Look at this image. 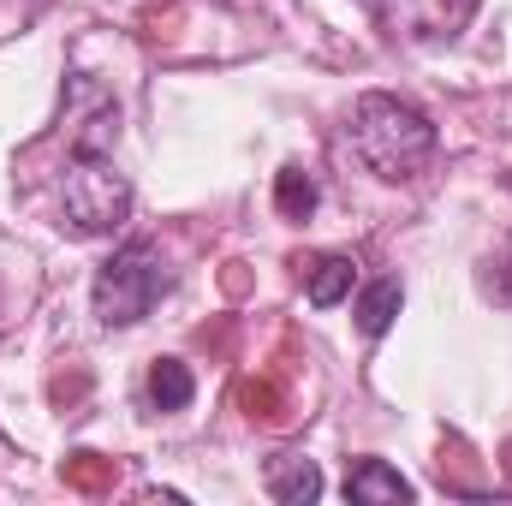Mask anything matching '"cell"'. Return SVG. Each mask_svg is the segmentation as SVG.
<instances>
[{
    "label": "cell",
    "instance_id": "cell-2",
    "mask_svg": "<svg viewBox=\"0 0 512 506\" xmlns=\"http://www.w3.org/2000/svg\"><path fill=\"white\" fill-rule=\"evenodd\" d=\"M167 286H173V274H167L161 251L149 239H131V245H120V251L96 268L90 310H96L102 328H131V322H143L167 298Z\"/></svg>",
    "mask_w": 512,
    "mask_h": 506
},
{
    "label": "cell",
    "instance_id": "cell-10",
    "mask_svg": "<svg viewBox=\"0 0 512 506\" xmlns=\"http://www.w3.org/2000/svg\"><path fill=\"white\" fill-rule=\"evenodd\" d=\"M274 209H280L286 221H310V209H316V179H310L304 167H280V179H274Z\"/></svg>",
    "mask_w": 512,
    "mask_h": 506
},
{
    "label": "cell",
    "instance_id": "cell-11",
    "mask_svg": "<svg viewBox=\"0 0 512 506\" xmlns=\"http://www.w3.org/2000/svg\"><path fill=\"white\" fill-rule=\"evenodd\" d=\"M483 298H495V304H507L512 310V245L489 262V274H483Z\"/></svg>",
    "mask_w": 512,
    "mask_h": 506
},
{
    "label": "cell",
    "instance_id": "cell-4",
    "mask_svg": "<svg viewBox=\"0 0 512 506\" xmlns=\"http://www.w3.org/2000/svg\"><path fill=\"white\" fill-rule=\"evenodd\" d=\"M483 0H382V24L405 42H453Z\"/></svg>",
    "mask_w": 512,
    "mask_h": 506
},
{
    "label": "cell",
    "instance_id": "cell-8",
    "mask_svg": "<svg viewBox=\"0 0 512 506\" xmlns=\"http://www.w3.org/2000/svg\"><path fill=\"white\" fill-rule=\"evenodd\" d=\"M352 280H358V262H352V256H322V262L310 268V286H304V292H310L316 310H334V304L352 292Z\"/></svg>",
    "mask_w": 512,
    "mask_h": 506
},
{
    "label": "cell",
    "instance_id": "cell-7",
    "mask_svg": "<svg viewBox=\"0 0 512 506\" xmlns=\"http://www.w3.org/2000/svg\"><path fill=\"white\" fill-rule=\"evenodd\" d=\"M399 304H405V286L387 274V280H370L364 286V298H358V328L370 334V340H382L387 328H393V316H399Z\"/></svg>",
    "mask_w": 512,
    "mask_h": 506
},
{
    "label": "cell",
    "instance_id": "cell-1",
    "mask_svg": "<svg viewBox=\"0 0 512 506\" xmlns=\"http://www.w3.org/2000/svg\"><path fill=\"white\" fill-rule=\"evenodd\" d=\"M435 143L441 137L429 126V114L399 102V96H387V90H370V96L352 102V155L387 185L417 179L435 161Z\"/></svg>",
    "mask_w": 512,
    "mask_h": 506
},
{
    "label": "cell",
    "instance_id": "cell-3",
    "mask_svg": "<svg viewBox=\"0 0 512 506\" xmlns=\"http://www.w3.org/2000/svg\"><path fill=\"white\" fill-rule=\"evenodd\" d=\"M60 209L72 221V233L84 239H108L120 233L131 215V179L102 155V149H78L66 179H60Z\"/></svg>",
    "mask_w": 512,
    "mask_h": 506
},
{
    "label": "cell",
    "instance_id": "cell-6",
    "mask_svg": "<svg viewBox=\"0 0 512 506\" xmlns=\"http://www.w3.org/2000/svg\"><path fill=\"white\" fill-rule=\"evenodd\" d=\"M268 495L274 501H286V506H304V501H316L322 495V471L310 465V459H268Z\"/></svg>",
    "mask_w": 512,
    "mask_h": 506
},
{
    "label": "cell",
    "instance_id": "cell-5",
    "mask_svg": "<svg viewBox=\"0 0 512 506\" xmlns=\"http://www.w3.org/2000/svg\"><path fill=\"white\" fill-rule=\"evenodd\" d=\"M346 501L358 506H399V501H417V489L387 465V459H358L346 471Z\"/></svg>",
    "mask_w": 512,
    "mask_h": 506
},
{
    "label": "cell",
    "instance_id": "cell-9",
    "mask_svg": "<svg viewBox=\"0 0 512 506\" xmlns=\"http://www.w3.org/2000/svg\"><path fill=\"white\" fill-rule=\"evenodd\" d=\"M149 399H155L161 411H185V405L197 399V381H191V370H185L179 358H155V370H149Z\"/></svg>",
    "mask_w": 512,
    "mask_h": 506
}]
</instances>
